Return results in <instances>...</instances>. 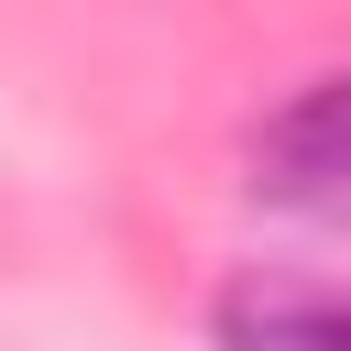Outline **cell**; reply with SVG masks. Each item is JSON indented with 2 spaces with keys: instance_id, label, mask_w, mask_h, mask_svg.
<instances>
[{
  "instance_id": "7a4b0ae2",
  "label": "cell",
  "mask_w": 351,
  "mask_h": 351,
  "mask_svg": "<svg viewBox=\"0 0 351 351\" xmlns=\"http://www.w3.org/2000/svg\"><path fill=\"white\" fill-rule=\"evenodd\" d=\"M208 329H219V351H351V285L241 274Z\"/></svg>"
},
{
  "instance_id": "6da1fadb",
  "label": "cell",
  "mask_w": 351,
  "mask_h": 351,
  "mask_svg": "<svg viewBox=\"0 0 351 351\" xmlns=\"http://www.w3.org/2000/svg\"><path fill=\"white\" fill-rule=\"evenodd\" d=\"M252 197L351 230V66L318 77V88H296V99L252 132Z\"/></svg>"
}]
</instances>
